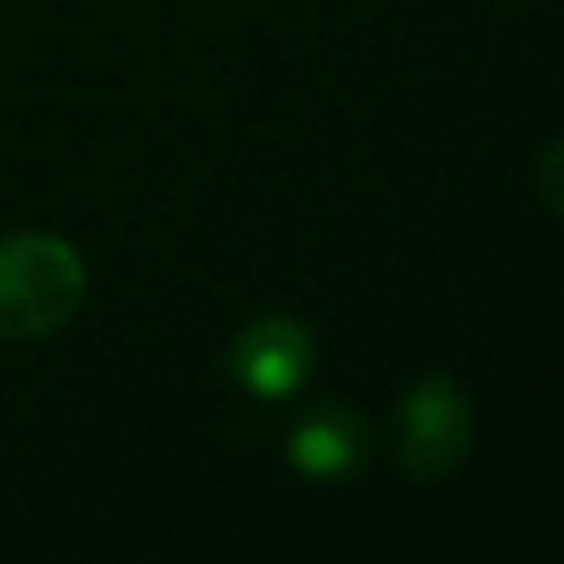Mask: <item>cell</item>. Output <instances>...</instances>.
<instances>
[{
  "label": "cell",
  "instance_id": "cell-2",
  "mask_svg": "<svg viewBox=\"0 0 564 564\" xmlns=\"http://www.w3.org/2000/svg\"><path fill=\"white\" fill-rule=\"evenodd\" d=\"M392 445L401 471H410L414 480H436L454 471L471 445V405L458 379L449 375L419 379L397 405Z\"/></svg>",
  "mask_w": 564,
  "mask_h": 564
},
{
  "label": "cell",
  "instance_id": "cell-4",
  "mask_svg": "<svg viewBox=\"0 0 564 564\" xmlns=\"http://www.w3.org/2000/svg\"><path fill=\"white\" fill-rule=\"evenodd\" d=\"M286 458L300 476L339 480L366 458V427L344 405H313L286 436Z\"/></svg>",
  "mask_w": 564,
  "mask_h": 564
},
{
  "label": "cell",
  "instance_id": "cell-3",
  "mask_svg": "<svg viewBox=\"0 0 564 564\" xmlns=\"http://www.w3.org/2000/svg\"><path fill=\"white\" fill-rule=\"evenodd\" d=\"M317 348L304 322L286 313L256 317L229 344V375L256 397H286L313 375Z\"/></svg>",
  "mask_w": 564,
  "mask_h": 564
},
{
  "label": "cell",
  "instance_id": "cell-5",
  "mask_svg": "<svg viewBox=\"0 0 564 564\" xmlns=\"http://www.w3.org/2000/svg\"><path fill=\"white\" fill-rule=\"evenodd\" d=\"M538 194H542V203L555 216H564V141H555L542 154V163H538Z\"/></svg>",
  "mask_w": 564,
  "mask_h": 564
},
{
  "label": "cell",
  "instance_id": "cell-1",
  "mask_svg": "<svg viewBox=\"0 0 564 564\" xmlns=\"http://www.w3.org/2000/svg\"><path fill=\"white\" fill-rule=\"evenodd\" d=\"M84 260L57 234L0 238V339H40L84 300Z\"/></svg>",
  "mask_w": 564,
  "mask_h": 564
}]
</instances>
